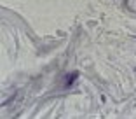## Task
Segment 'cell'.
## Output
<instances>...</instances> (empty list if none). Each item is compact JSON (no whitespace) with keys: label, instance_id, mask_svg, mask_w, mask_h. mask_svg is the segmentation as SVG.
<instances>
[{"label":"cell","instance_id":"cell-1","mask_svg":"<svg viewBox=\"0 0 136 119\" xmlns=\"http://www.w3.org/2000/svg\"><path fill=\"white\" fill-rule=\"evenodd\" d=\"M79 77V74L77 72H72V74H68L66 75V86H72L73 82H75V79Z\"/></svg>","mask_w":136,"mask_h":119}]
</instances>
